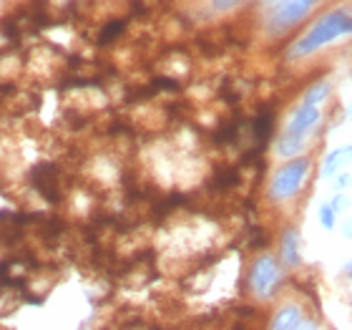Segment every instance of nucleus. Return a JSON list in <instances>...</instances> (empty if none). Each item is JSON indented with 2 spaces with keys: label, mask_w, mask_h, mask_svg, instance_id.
Here are the masks:
<instances>
[{
  "label": "nucleus",
  "mask_w": 352,
  "mask_h": 330,
  "mask_svg": "<svg viewBox=\"0 0 352 330\" xmlns=\"http://www.w3.org/2000/svg\"><path fill=\"white\" fill-rule=\"evenodd\" d=\"M350 3H352V0H350Z\"/></svg>",
  "instance_id": "nucleus-22"
},
{
  "label": "nucleus",
  "mask_w": 352,
  "mask_h": 330,
  "mask_svg": "<svg viewBox=\"0 0 352 330\" xmlns=\"http://www.w3.org/2000/svg\"><path fill=\"white\" fill-rule=\"evenodd\" d=\"M317 220H320V227H322L324 232H332V229H338L340 212L330 205V199L317 207Z\"/></svg>",
  "instance_id": "nucleus-12"
},
{
  "label": "nucleus",
  "mask_w": 352,
  "mask_h": 330,
  "mask_svg": "<svg viewBox=\"0 0 352 330\" xmlns=\"http://www.w3.org/2000/svg\"><path fill=\"white\" fill-rule=\"evenodd\" d=\"M332 96V83L320 79V81H312L307 88H305V94H302V101L305 103H315V106H322L324 101H330Z\"/></svg>",
  "instance_id": "nucleus-11"
},
{
  "label": "nucleus",
  "mask_w": 352,
  "mask_h": 330,
  "mask_svg": "<svg viewBox=\"0 0 352 330\" xmlns=\"http://www.w3.org/2000/svg\"><path fill=\"white\" fill-rule=\"evenodd\" d=\"M322 121H324L322 106L300 101V106H294L289 118H287L282 134L274 139V154L279 159H292V156L305 154L312 136L322 126Z\"/></svg>",
  "instance_id": "nucleus-2"
},
{
  "label": "nucleus",
  "mask_w": 352,
  "mask_h": 330,
  "mask_svg": "<svg viewBox=\"0 0 352 330\" xmlns=\"http://www.w3.org/2000/svg\"><path fill=\"white\" fill-rule=\"evenodd\" d=\"M270 325L272 330H297V328H317V323L312 318L307 316V310L305 305L294 300H287L282 302L270 318Z\"/></svg>",
  "instance_id": "nucleus-7"
},
{
  "label": "nucleus",
  "mask_w": 352,
  "mask_h": 330,
  "mask_svg": "<svg viewBox=\"0 0 352 330\" xmlns=\"http://www.w3.org/2000/svg\"><path fill=\"white\" fill-rule=\"evenodd\" d=\"M342 272H345L347 278H350V282H352V260H347L345 267H342Z\"/></svg>",
  "instance_id": "nucleus-19"
},
{
  "label": "nucleus",
  "mask_w": 352,
  "mask_h": 330,
  "mask_svg": "<svg viewBox=\"0 0 352 330\" xmlns=\"http://www.w3.org/2000/svg\"><path fill=\"white\" fill-rule=\"evenodd\" d=\"M338 229H340V235L345 237V240H352V214H347L345 220L338 222Z\"/></svg>",
  "instance_id": "nucleus-18"
},
{
  "label": "nucleus",
  "mask_w": 352,
  "mask_h": 330,
  "mask_svg": "<svg viewBox=\"0 0 352 330\" xmlns=\"http://www.w3.org/2000/svg\"><path fill=\"white\" fill-rule=\"evenodd\" d=\"M352 167V144H340V147L324 152V156L320 159V167H317V176L322 182H332L340 172Z\"/></svg>",
  "instance_id": "nucleus-9"
},
{
  "label": "nucleus",
  "mask_w": 352,
  "mask_h": 330,
  "mask_svg": "<svg viewBox=\"0 0 352 330\" xmlns=\"http://www.w3.org/2000/svg\"><path fill=\"white\" fill-rule=\"evenodd\" d=\"M312 156L300 154L292 159H285L282 167L274 169L270 184H267V202L270 205H287L297 199L307 187L309 176H312Z\"/></svg>",
  "instance_id": "nucleus-3"
},
{
  "label": "nucleus",
  "mask_w": 352,
  "mask_h": 330,
  "mask_svg": "<svg viewBox=\"0 0 352 330\" xmlns=\"http://www.w3.org/2000/svg\"><path fill=\"white\" fill-rule=\"evenodd\" d=\"M244 0H212V10L214 13H229V10H236Z\"/></svg>",
  "instance_id": "nucleus-16"
},
{
  "label": "nucleus",
  "mask_w": 352,
  "mask_h": 330,
  "mask_svg": "<svg viewBox=\"0 0 352 330\" xmlns=\"http://www.w3.org/2000/svg\"><path fill=\"white\" fill-rule=\"evenodd\" d=\"M270 243H272V235H267V229L250 227V235H247V245H250V249H259V252H262Z\"/></svg>",
  "instance_id": "nucleus-14"
},
{
  "label": "nucleus",
  "mask_w": 352,
  "mask_h": 330,
  "mask_svg": "<svg viewBox=\"0 0 352 330\" xmlns=\"http://www.w3.org/2000/svg\"><path fill=\"white\" fill-rule=\"evenodd\" d=\"M242 184V172L236 167H219L214 169V174L209 176V187H212L214 192H232L236 189Z\"/></svg>",
  "instance_id": "nucleus-10"
},
{
  "label": "nucleus",
  "mask_w": 352,
  "mask_h": 330,
  "mask_svg": "<svg viewBox=\"0 0 352 330\" xmlns=\"http://www.w3.org/2000/svg\"><path fill=\"white\" fill-rule=\"evenodd\" d=\"M264 6H272V3H277V0H262Z\"/></svg>",
  "instance_id": "nucleus-21"
},
{
  "label": "nucleus",
  "mask_w": 352,
  "mask_h": 330,
  "mask_svg": "<svg viewBox=\"0 0 352 330\" xmlns=\"http://www.w3.org/2000/svg\"><path fill=\"white\" fill-rule=\"evenodd\" d=\"M330 205L335 207L340 214H345V212H350L352 199H350V194H347V192H335V194L330 197Z\"/></svg>",
  "instance_id": "nucleus-15"
},
{
  "label": "nucleus",
  "mask_w": 352,
  "mask_h": 330,
  "mask_svg": "<svg viewBox=\"0 0 352 330\" xmlns=\"http://www.w3.org/2000/svg\"><path fill=\"white\" fill-rule=\"evenodd\" d=\"M330 184L335 187V192H347L352 187V174L345 169V172H340V174L335 176V179H332Z\"/></svg>",
  "instance_id": "nucleus-17"
},
{
  "label": "nucleus",
  "mask_w": 352,
  "mask_h": 330,
  "mask_svg": "<svg viewBox=\"0 0 352 330\" xmlns=\"http://www.w3.org/2000/svg\"><path fill=\"white\" fill-rule=\"evenodd\" d=\"M124 30H126V21H121V18L109 21L101 30H98V43L101 45L113 43V41H118V38L124 36Z\"/></svg>",
  "instance_id": "nucleus-13"
},
{
  "label": "nucleus",
  "mask_w": 352,
  "mask_h": 330,
  "mask_svg": "<svg viewBox=\"0 0 352 330\" xmlns=\"http://www.w3.org/2000/svg\"><path fill=\"white\" fill-rule=\"evenodd\" d=\"M347 116H352V94H350V101H347Z\"/></svg>",
  "instance_id": "nucleus-20"
},
{
  "label": "nucleus",
  "mask_w": 352,
  "mask_h": 330,
  "mask_svg": "<svg viewBox=\"0 0 352 330\" xmlns=\"http://www.w3.org/2000/svg\"><path fill=\"white\" fill-rule=\"evenodd\" d=\"M279 262L285 265V270L294 272L300 270L305 257H302V232L297 225H285L279 232V247H277Z\"/></svg>",
  "instance_id": "nucleus-8"
},
{
  "label": "nucleus",
  "mask_w": 352,
  "mask_h": 330,
  "mask_svg": "<svg viewBox=\"0 0 352 330\" xmlns=\"http://www.w3.org/2000/svg\"><path fill=\"white\" fill-rule=\"evenodd\" d=\"M30 187L48 202V205H60L66 187H63V172L56 162H41L30 169L28 174Z\"/></svg>",
  "instance_id": "nucleus-6"
},
{
  "label": "nucleus",
  "mask_w": 352,
  "mask_h": 330,
  "mask_svg": "<svg viewBox=\"0 0 352 330\" xmlns=\"http://www.w3.org/2000/svg\"><path fill=\"white\" fill-rule=\"evenodd\" d=\"M322 0H277L264 15V30L270 38H285L294 28H300L309 15L320 8Z\"/></svg>",
  "instance_id": "nucleus-5"
},
{
  "label": "nucleus",
  "mask_w": 352,
  "mask_h": 330,
  "mask_svg": "<svg viewBox=\"0 0 352 330\" xmlns=\"http://www.w3.org/2000/svg\"><path fill=\"white\" fill-rule=\"evenodd\" d=\"M352 38V6H335L327 8L324 13H320L315 21L309 23L307 28L297 33V36L287 43L285 59L289 63L297 61H307L322 48L340 43Z\"/></svg>",
  "instance_id": "nucleus-1"
},
{
  "label": "nucleus",
  "mask_w": 352,
  "mask_h": 330,
  "mask_svg": "<svg viewBox=\"0 0 352 330\" xmlns=\"http://www.w3.org/2000/svg\"><path fill=\"white\" fill-rule=\"evenodd\" d=\"M247 290L257 302H270L279 295L285 287V265L279 262L277 255H272L262 249L254 260H252L250 270H247Z\"/></svg>",
  "instance_id": "nucleus-4"
}]
</instances>
